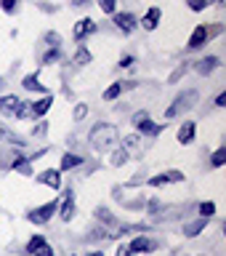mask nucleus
<instances>
[{"mask_svg": "<svg viewBox=\"0 0 226 256\" xmlns=\"http://www.w3.org/2000/svg\"><path fill=\"white\" fill-rule=\"evenodd\" d=\"M72 62H75L77 67H85V64L93 62V56H91V51H88L85 46H77V51H75V56H72Z\"/></svg>", "mask_w": 226, "mask_h": 256, "instance_id": "aec40b11", "label": "nucleus"}, {"mask_svg": "<svg viewBox=\"0 0 226 256\" xmlns=\"http://www.w3.org/2000/svg\"><path fill=\"white\" fill-rule=\"evenodd\" d=\"M80 166H83V155H77V152H64L59 171H72V168H80Z\"/></svg>", "mask_w": 226, "mask_h": 256, "instance_id": "dca6fc26", "label": "nucleus"}, {"mask_svg": "<svg viewBox=\"0 0 226 256\" xmlns=\"http://www.w3.org/2000/svg\"><path fill=\"white\" fill-rule=\"evenodd\" d=\"M45 134H48V123H45V120H40L37 126H32V136H37V139H40V136H45Z\"/></svg>", "mask_w": 226, "mask_h": 256, "instance_id": "72a5a7b5", "label": "nucleus"}, {"mask_svg": "<svg viewBox=\"0 0 226 256\" xmlns=\"http://www.w3.org/2000/svg\"><path fill=\"white\" fill-rule=\"evenodd\" d=\"M133 64H136L133 56H123V59H120V67H133Z\"/></svg>", "mask_w": 226, "mask_h": 256, "instance_id": "58836bf2", "label": "nucleus"}, {"mask_svg": "<svg viewBox=\"0 0 226 256\" xmlns=\"http://www.w3.org/2000/svg\"><path fill=\"white\" fill-rule=\"evenodd\" d=\"M37 182H40V184H48V187H53V190H59V187H61V171L48 168V171H43V174L37 176Z\"/></svg>", "mask_w": 226, "mask_h": 256, "instance_id": "f8f14e48", "label": "nucleus"}, {"mask_svg": "<svg viewBox=\"0 0 226 256\" xmlns=\"http://www.w3.org/2000/svg\"><path fill=\"white\" fill-rule=\"evenodd\" d=\"M29 256H53V248L48 246V243H43L40 248H35V251H32Z\"/></svg>", "mask_w": 226, "mask_h": 256, "instance_id": "f704fd0d", "label": "nucleus"}, {"mask_svg": "<svg viewBox=\"0 0 226 256\" xmlns=\"http://www.w3.org/2000/svg\"><path fill=\"white\" fill-rule=\"evenodd\" d=\"M197 99H200V94L195 91V88H189V91H184V94H179L173 99V104L168 107V112H165V118H176V115H181V112H187V110H192L197 104Z\"/></svg>", "mask_w": 226, "mask_h": 256, "instance_id": "f03ea898", "label": "nucleus"}, {"mask_svg": "<svg viewBox=\"0 0 226 256\" xmlns=\"http://www.w3.org/2000/svg\"><path fill=\"white\" fill-rule=\"evenodd\" d=\"M139 144H141V136L139 134H131V136H125V139H120V147H123L125 152L139 150Z\"/></svg>", "mask_w": 226, "mask_h": 256, "instance_id": "5701e85b", "label": "nucleus"}, {"mask_svg": "<svg viewBox=\"0 0 226 256\" xmlns=\"http://www.w3.org/2000/svg\"><path fill=\"white\" fill-rule=\"evenodd\" d=\"M123 91H125V83H112L107 91H104V102H115Z\"/></svg>", "mask_w": 226, "mask_h": 256, "instance_id": "b1692460", "label": "nucleus"}, {"mask_svg": "<svg viewBox=\"0 0 226 256\" xmlns=\"http://www.w3.org/2000/svg\"><path fill=\"white\" fill-rule=\"evenodd\" d=\"M0 139H5V131H3V128H0Z\"/></svg>", "mask_w": 226, "mask_h": 256, "instance_id": "a18cd8bd", "label": "nucleus"}, {"mask_svg": "<svg viewBox=\"0 0 226 256\" xmlns=\"http://www.w3.org/2000/svg\"><path fill=\"white\" fill-rule=\"evenodd\" d=\"M224 104H226V94H219L216 96V107H224Z\"/></svg>", "mask_w": 226, "mask_h": 256, "instance_id": "79ce46f5", "label": "nucleus"}, {"mask_svg": "<svg viewBox=\"0 0 226 256\" xmlns=\"http://www.w3.org/2000/svg\"><path fill=\"white\" fill-rule=\"evenodd\" d=\"M99 6H101V11L115 14V0H99Z\"/></svg>", "mask_w": 226, "mask_h": 256, "instance_id": "c9c22d12", "label": "nucleus"}, {"mask_svg": "<svg viewBox=\"0 0 226 256\" xmlns=\"http://www.w3.org/2000/svg\"><path fill=\"white\" fill-rule=\"evenodd\" d=\"M115 27H117V30H123V32H133L136 27H139V22H136V16H133V14L123 11V14H115Z\"/></svg>", "mask_w": 226, "mask_h": 256, "instance_id": "1a4fd4ad", "label": "nucleus"}, {"mask_svg": "<svg viewBox=\"0 0 226 256\" xmlns=\"http://www.w3.org/2000/svg\"><path fill=\"white\" fill-rule=\"evenodd\" d=\"M125 163H128V152L120 147L115 155H112V166H117V168H120V166H125Z\"/></svg>", "mask_w": 226, "mask_h": 256, "instance_id": "c756f323", "label": "nucleus"}, {"mask_svg": "<svg viewBox=\"0 0 226 256\" xmlns=\"http://www.w3.org/2000/svg\"><path fill=\"white\" fill-rule=\"evenodd\" d=\"M208 38H211V30H208L205 24H197L195 32L189 35V43H187V46L192 48V51H197V48H203V46L208 43Z\"/></svg>", "mask_w": 226, "mask_h": 256, "instance_id": "39448f33", "label": "nucleus"}, {"mask_svg": "<svg viewBox=\"0 0 226 256\" xmlns=\"http://www.w3.org/2000/svg\"><path fill=\"white\" fill-rule=\"evenodd\" d=\"M136 128H139V134H144V136H157L160 131H163V126H160V123H152L149 118L141 120V123L136 126Z\"/></svg>", "mask_w": 226, "mask_h": 256, "instance_id": "6ab92c4d", "label": "nucleus"}, {"mask_svg": "<svg viewBox=\"0 0 226 256\" xmlns=\"http://www.w3.org/2000/svg\"><path fill=\"white\" fill-rule=\"evenodd\" d=\"M184 72H187V64H184V67H179V70L173 72V75H171V83H176V80H179V78L184 75Z\"/></svg>", "mask_w": 226, "mask_h": 256, "instance_id": "ea45409f", "label": "nucleus"}, {"mask_svg": "<svg viewBox=\"0 0 226 256\" xmlns=\"http://www.w3.org/2000/svg\"><path fill=\"white\" fill-rule=\"evenodd\" d=\"M88 3H91V0H72V6H80V8L88 6Z\"/></svg>", "mask_w": 226, "mask_h": 256, "instance_id": "37998d69", "label": "nucleus"}, {"mask_svg": "<svg viewBox=\"0 0 226 256\" xmlns=\"http://www.w3.org/2000/svg\"><path fill=\"white\" fill-rule=\"evenodd\" d=\"M19 96H13V94H8V96H0V115H5V118H13L16 115V110H19Z\"/></svg>", "mask_w": 226, "mask_h": 256, "instance_id": "6e6552de", "label": "nucleus"}, {"mask_svg": "<svg viewBox=\"0 0 226 256\" xmlns=\"http://www.w3.org/2000/svg\"><path fill=\"white\" fill-rule=\"evenodd\" d=\"M72 256H77V254H72Z\"/></svg>", "mask_w": 226, "mask_h": 256, "instance_id": "de8ad7c7", "label": "nucleus"}, {"mask_svg": "<svg viewBox=\"0 0 226 256\" xmlns=\"http://www.w3.org/2000/svg\"><path fill=\"white\" fill-rule=\"evenodd\" d=\"M160 19H163V11H160V8L155 6V8H149V11L144 14V19H141V27H144V30H157Z\"/></svg>", "mask_w": 226, "mask_h": 256, "instance_id": "4468645a", "label": "nucleus"}, {"mask_svg": "<svg viewBox=\"0 0 226 256\" xmlns=\"http://www.w3.org/2000/svg\"><path fill=\"white\" fill-rule=\"evenodd\" d=\"M88 256H104L101 251H93V254H88Z\"/></svg>", "mask_w": 226, "mask_h": 256, "instance_id": "c03bdc74", "label": "nucleus"}, {"mask_svg": "<svg viewBox=\"0 0 226 256\" xmlns=\"http://www.w3.org/2000/svg\"><path fill=\"white\" fill-rule=\"evenodd\" d=\"M51 104H53L51 96H45V99H40V102H32L29 104V118H43L45 112L51 110Z\"/></svg>", "mask_w": 226, "mask_h": 256, "instance_id": "f3484780", "label": "nucleus"}, {"mask_svg": "<svg viewBox=\"0 0 226 256\" xmlns=\"http://www.w3.org/2000/svg\"><path fill=\"white\" fill-rule=\"evenodd\" d=\"M128 248H131L133 254H152V251H157V248H160V243H157V240H152V238H147V235H136Z\"/></svg>", "mask_w": 226, "mask_h": 256, "instance_id": "20e7f679", "label": "nucleus"}, {"mask_svg": "<svg viewBox=\"0 0 226 256\" xmlns=\"http://www.w3.org/2000/svg\"><path fill=\"white\" fill-rule=\"evenodd\" d=\"M176 182H184V171H165L149 179L152 187H165V184H176Z\"/></svg>", "mask_w": 226, "mask_h": 256, "instance_id": "423d86ee", "label": "nucleus"}, {"mask_svg": "<svg viewBox=\"0 0 226 256\" xmlns=\"http://www.w3.org/2000/svg\"><path fill=\"white\" fill-rule=\"evenodd\" d=\"M96 219H99L101 224H107V227H117V219H115V216H112V211H109V208H104V206H99V208H96Z\"/></svg>", "mask_w": 226, "mask_h": 256, "instance_id": "a211bd4d", "label": "nucleus"}, {"mask_svg": "<svg viewBox=\"0 0 226 256\" xmlns=\"http://www.w3.org/2000/svg\"><path fill=\"white\" fill-rule=\"evenodd\" d=\"M85 115H88V104H75V110H72V118H75L77 123H80V120H83Z\"/></svg>", "mask_w": 226, "mask_h": 256, "instance_id": "473e14b6", "label": "nucleus"}, {"mask_svg": "<svg viewBox=\"0 0 226 256\" xmlns=\"http://www.w3.org/2000/svg\"><path fill=\"white\" fill-rule=\"evenodd\" d=\"M219 64H221V59H219V56H205V59H200L197 64H195V70L200 72V75H211V72H216V70H219Z\"/></svg>", "mask_w": 226, "mask_h": 256, "instance_id": "9b49d317", "label": "nucleus"}, {"mask_svg": "<svg viewBox=\"0 0 226 256\" xmlns=\"http://www.w3.org/2000/svg\"><path fill=\"white\" fill-rule=\"evenodd\" d=\"M211 3H213V0H187V6L192 8V11H205Z\"/></svg>", "mask_w": 226, "mask_h": 256, "instance_id": "7c9ffc66", "label": "nucleus"}, {"mask_svg": "<svg viewBox=\"0 0 226 256\" xmlns=\"http://www.w3.org/2000/svg\"><path fill=\"white\" fill-rule=\"evenodd\" d=\"M160 211V200H152L149 203V214H157Z\"/></svg>", "mask_w": 226, "mask_h": 256, "instance_id": "a19ab883", "label": "nucleus"}, {"mask_svg": "<svg viewBox=\"0 0 226 256\" xmlns=\"http://www.w3.org/2000/svg\"><path fill=\"white\" fill-rule=\"evenodd\" d=\"M43 243H45V238H43V235H32V238H29V243H27V254H32L35 248H40Z\"/></svg>", "mask_w": 226, "mask_h": 256, "instance_id": "2f4dec72", "label": "nucleus"}, {"mask_svg": "<svg viewBox=\"0 0 226 256\" xmlns=\"http://www.w3.org/2000/svg\"><path fill=\"white\" fill-rule=\"evenodd\" d=\"M0 86H3V78H0Z\"/></svg>", "mask_w": 226, "mask_h": 256, "instance_id": "49530a36", "label": "nucleus"}, {"mask_svg": "<svg viewBox=\"0 0 226 256\" xmlns=\"http://www.w3.org/2000/svg\"><path fill=\"white\" fill-rule=\"evenodd\" d=\"M0 8H3L8 16H13L16 11H19V0H0Z\"/></svg>", "mask_w": 226, "mask_h": 256, "instance_id": "cd10ccee", "label": "nucleus"}, {"mask_svg": "<svg viewBox=\"0 0 226 256\" xmlns=\"http://www.w3.org/2000/svg\"><path fill=\"white\" fill-rule=\"evenodd\" d=\"M205 227H208V219H205V216H200V219L184 224V235H187V238H197L200 232H205Z\"/></svg>", "mask_w": 226, "mask_h": 256, "instance_id": "2eb2a0df", "label": "nucleus"}, {"mask_svg": "<svg viewBox=\"0 0 226 256\" xmlns=\"http://www.w3.org/2000/svg\"><path fill=\"white\" fill-rule=\"evenodd\" d=\"M11 168H13V171H19L21 176H32V160H27V158H13Z\"/></svg>", "mask_w": 226, "mask_h": 256, "instance_id": "412c9836", "label": "nucleus"}, {"mask_svg": "<svg viewBox=\"0 0 226 256\" xmlns=\"http://www.w3.org/2000/svg\"><path fill=\"white\" fill-rule=\"evenodd\" d=\"M56 208H59V200H48V203L32 208V211L27 214V222H32V224H45V222H51V216L56 214Z\"/></svg>", "mask_w": 226, "mask_h": 256, "instance_id": "7ed1b4c3", "label": "nucleus"}, {"mask_svg": "<svg viewBox=\"0 0 226 256\" xmlns=\"http://www.w3.org/2000/svg\"><path fill=\"white\" fill-rule=\"evenodd\" d=\"M115 256H136V254H133L125 243H120V246H117V251H115Z\"/></svg>", "mask_w": 226, "mask_h": 256, "instance_id": "e433bc0d", "label": "nucleus"}, {"mask_svg": "<svg viewBox=\"0 0 226 256\" xmlns=\"http://www.w3.org/2000/svg\"><path fill=\"white\" fill-rule=\"evenodd\" d=\"M195 123L192 120H187V123H181L179 126V134H176V139H179V144H192L195 142Z\"/></svg>", "mask_w": 226, "mask_h": 256, "instance_id": "ddd939ff", "label": "nucleus"}, {"mask_svg": "<svg viewBox=\"0 0 226 256\" xmlns=\"http://www.w3.org/2000/svg\"><path fill=\"white\" fill-rule=\"evenodd\" d=\"M197 211H200V216L211 219V216L216 214V203H213V200H205V203H200V206H197Z\"/></svg>", "mask_w": 226, "mask_h": 256, "instance_id": "a878e982", "label": "nucleus"}, {"mask_svg": "<svg viewBox=\"0 0 226 256\" xmlns=\"http://www.w3.org/2000/svg\"><path fill=\"white\" fill-rule=\"evenodd\" d=\"M117 128L112 126V123H96L91 128V136H88V142H91V147L96 152H104V150H109V147H115L117 144Z\"/></svg>", "mask_w": 226, "mask_h": 256, "instance_id": "f257e3e1", "label": "nucleus"}, {"mask_svg": "<svg viewBox=\"0 0 226 256\" xmlns=\"http://www.w3.org/2000/svg\"><path fill=\"white\" fill-rule=\"evenodd\" d=\"M224 163H226V147H219V150L211 155V166H213V168H221Z\"/></svg>", "mask_w": 226, "mask_h": 256, "instance_id": "393cba45", "label": "nucleus"}, {"mask_svg": "<svg viewBox=\"0 0 226 256\" xmlns=\"http://www.w3.org/2000/svg\"><path fill=\"white\" fill-rule=\"evenodd\" d=\"M75 211H77L75 198H72V192H67V200H64V203H61L59 208H56V214H59L64 222H72V219H75Z\"/></svg>", "mask_w": 226, "mask_h": 256, "instance_id": "9d476101", "label": "nucleus"}, {"mask_svg": "<svg viewBox=\"0 0 226 256\" xmlns=\"http://www.w3.org/2000/svg\"><path fill=\"white\" fill-rule=\"evenodd\" d=\"M149 118V112L147 110H141V112H136V115H133V126H139L141 123V120H147Z\"/></svg>", "mask_w": 226, "mask_h": 256, "instance_id": "4c0bfd02", "label": "nucleus"}, {"mask_svg": "<svg viewBox=\"0 0 226 256\" xmlns=\"http://www.w3.org/2000/svg\"><path fill=\"white\" fill-rule=\"evenodd\" d=\"M59 59H61V48H51V51L43 56V64L48 67V64H53V62H59Z\"/></svg>", "mask_w": 226, "mask_h": 256, "instance_id": "c85d7f7f", "label": "nucleus"}, {"mask_svg": "<svg viewBox=\"0 0 226 256\" xmlns=\"http://www.w3.org/2000/svg\"><path fill=\"white\" fill-rule=\"evenodd\" d=\"M21 86L27 88V91H45V86L40 83V75H37V72H35V75H27V78H24Z\"/></svg>", "mask_w": 226, "mask_h": 256, "instance_id": "4be33fe9", "label": "nucleus"}, {"mask_svg": "<svg viewBox=\"0 0 226 256\" xmlns=\"http://www.w3.org/2000/svg\"><path fill=\"white\" fill-rule=\"evenodd\" d=\"M43 40H45V46H51V48H61V35L59 32H45Z\"/></svg>", "mask_w": 226, "mask_h": 256, "instance_id": "bb28decb", "label": "nucleus"}, {"mask_svg": "<svg viewBox=\"0 0 226 256\" xmlns=\"http://www.w3.org/2000/svg\"><path fill=\"white\" fill-rule=\"evenodd\" d=\"M96 30H99V27H96V22H93V19H80V22L75 24V30H72V35H75V40L80 43V40H83V38L93 35Z\"/></svg>", "mask_w": 226, "mask_h": 256, "instance_id": "0eeeda50", "label": "nucleus"}]
</instances>
